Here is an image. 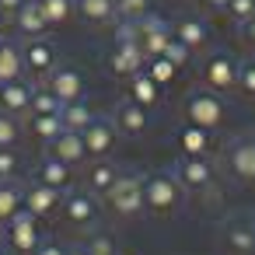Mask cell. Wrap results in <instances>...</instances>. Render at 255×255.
Returning a JSON list of instances; mask_svg holds the SVG:
<instances>
[{
  "label": "cell",
  "mask_w": 255,
  "mask_h": 255,
  "mask_svg": "<svg viewBox=\"0 0 255 255\" xmlns=\"http://www.w3.org/2000/svg\"><path fill=\"white\" fill-rule=\"evenodd\" d=\"M28 129H32L35 140H42V143L49 147V143L63 133V119H60V116H35V112H32V116H28Z\"/></svg>",
  "instance_id": "obj_28"
},
{
  "label": "cell",
  "mask_w": 255,
  "mask_h": 255,
  "mask_svg": "<svg viewBox=\"0 0 255 255\" xmlns=\"http://www.w3.org/2000/svg\"><path fill=\"white\" fill-rule=\"evenodd\" d=\"M81 255H119V248L109 234H88V241L81 245Z\"/></svg>",
  "instance_id": "obj_35"
},
{
  "label": "cell",
  "mask_w": 255,
  "mask_h": 255,
  "mask_svg": "<svg viewBox=\"0 0 255 255\" xmlns=\"http://www.w3.org/2000/svg\"><path fill=\"white\" fill-rule=\"evenodd\" d=\"M32 112L35 116H60L63 112V102L46 88V84H35V95H32ZM28 112V116H32Z\"/></svg>",
  "instance_id": "obj_30"
},
{
  "label": "cell",
  "mask_w": 255,
  "mask_h": 255,
  "mask_svg": "<svg viewBox=\"0 0 255 255\" xmlns=\"http://www.w3.org/2000/svg\"><path fill=\"white\" fill-rule=\"evenodd\" d=\"M74 7H77V18L91 28H105L116 18V0H74Z\"/></svg>",
  "instance_id": "obj_24"
},
{
  "label": "cell",
  "mask_w": 255,
  "mask_h": 255,
  "mask_svg": "<svg viewBox=\"0 0 255 255\" xmlns=\"http://www.w3.org/2000/svg\"><path fill=\"white\" fill-rule=\"evenodd\" d=\"M11 21H14V28H18V35H21V39H42V35L53 28L39 0H25Z\"/></svg>",
  "instance_id": "obj_18"
},
{
  "label": "cell",
  "mask_w": 255,
  "mask_h": 255,
  "mask_svg": "<svg viewBox=\"0 0 255 255\" xmlns=\"http://www.w3.org/2000/svg\"><path fill=\"white\" fill-rule=\"evenodd\" d=\"M18 140H21V119L0 112V147H18Z\"/></svg>",
  "instance_id": "obj_34"
},
{
  "label": "cell",
  "mask_w": 255,
  "mask_h": 255,
  "mask_svg": "<svg viewBox=\"0 0 255 255\" xmlns=\"http://www.w3.org/2000/svg\"><path fill=\"white\" fill-rule=\"evenodd\" d=\"M136 32H140V49L147 53V60H150V56H161L164 46L171 42V21H164V18L154 14V11L136 21Z\"/></svg>",
  "instance_id": "obj_11"
},
{
  "label": "cell",
  "mask_w": 255,
  "mask_h": 255,
  "mask_svg": "<svg viewBox=\"0 0 255 255\" xmlns=\"http://www.w3.org/2000/svg\"><path fill=\"white\" fill-rule=\"evenodd\" d=\"M182 119L196 123V126H206V129H220L224 119H227V105H224V98L217 91L199 84L182 98Z\"/></svg>",
  "instance_id": "obj_3"
},
{
  "label": "cell",
  "mask_w": 255,
  "mask_h": 255,
  "mask_svg": "<svg viewBox=\"0 0 255 255\" xmlns=\"http://www.w3.org/2000/svg\"><path fill=\"white\" fill-rule=\"evenodd\" d=\"M147 112H150V109L136 105L133 98H123V102L116 105V112H112V123H116L119 136H143L147 126H150V116H147Z\"/></svg>",
  "instance_id": "obj_16"
},
{
  "label": "cell",
  "mask_w": 255,
  "mask_h": 255,
  "mask_svg": "<svg viewBox=\"0 0 255 255\" xmlns=\"http://www.w3.org/2000/svg\"><path fill=\"white\" fill-rule=\"evenodd\" d=\"M21 53H25V70L35 74V77H49L60 67V53H56V46L46 35L42 39H25Z\"/></svg>",
  "instance_id": "obj_10"
},
{
  "label": "cell",
  "mask_w": 255,
  "mask_h": 255,
  "mask_svg": "<svg viewBox=\"0 0 255 255\" xmlns=\"http://www.w3.org/2000/svg\"><path fill=\"white\" fill-rule=\"evenodd\" d=\"M227 171L238 182H245V185L255 182V133L252 136H238V140L227 143Z\"/></svg>",
  "instance_id": "obj_9"
},
{
  "label": "cell",
  "mask_w": 255,
  "mask_h": 255,
  "mask_svg": "<svg viewBox=\"0 0 255 255\" xmlns=\"http://www.w3.org/2000/svg\"><path fill=\"white\" fill-rule=\"evenodd\" d=\"M0 255H11V252H0Z\"/></svg>",
  "instance_id": "obj_45"
},
{
  "label": "cell",
  "mask_w": 255,
  "mask_h": 255,
  "mask_svg": "<svg viewBox=\"0 0 255 255\" xmlns=\"http://www.w3.org/2000/svg\"><path fill=\"white\" fill-rule=\"evenodd\" d=\"M49 154L60 157V161L70 164V168H81V164L88 161V147H84V136H81L77 129H63V133L49 143Z\"/></svg>",
  "instance_id": "obj_20"
},
{
  "label": "cell",
  "mask_w": 255,
  "mask_h": 255,
  "mask_svg": "<svg viewBox=\"0 0 255 255\" xmlns=\"http://www.w3.org/2000/svg\"><path fill=\"white\" fill-rule=\"evenodd\" d=\"M143 70H147V74H150V77H154V81H157L161 88H164V84H171V81L178 77V67H175V63H171L168 56H150Z\"/></svg>",
  "instance_id": "obj_32"
},
{
  "label": "cell",
  "mask_w": 255,
  "mask_h": 255,
  "mask_svg": "<svg viewBox=\"0 0 255 255\" xmlns=\"http://www.w3.org/2000/svg\"><path fill=\"white\" fill-rule=\"evenodd\" d=\"M60 203H63V192H60V189H49V185H42V182L25 185V210L35 213L39 220L53 217V213L60 210Z\"/></svg>",
  "instance_id": "obj_19"
},
{
  "label": "cell",
  "mask_w": 255,
  "mask_h": 255,
  "mask_svg": "<svg viewBox=\"0 0 255 255\" xmlns=\"http://www.w3.org/2000/svg\"><path fill=\"white\" fill-rule=\"evenodd\" d=\"M32 95H35V84L18 77V81H4L0 84V112H11V116H28L32 112Z\"/></svg>",
  "instance_id": "obj_15"
},
{
  "label": "cell",
  "mask_w": 255,
  "mask_h": 255,
  "mask_svg": "<svg viewBox=\"0 0 255 255\" xmlns=\"http://www.w3.org/2000/svg\"><path fill=\"white\" fill-rule=\"evenodd\" d=\"M238 39H241L248 49H255V18H248L245 25H238Z\"/></svg>",
  "instance_id": "obj_40"
},
{
  "label": "cell",
  "mask_w": 255,
  "mask_h": 255,
  "mask_svg": "<svg viewBox=\"0 0 255 255\" xmlns=\"http://www.w3.org/2000/svg\"><path fill=\"white\" fill-rule=\"evenodd\" d=\"M25 74H28V70H25V53H21V46L0 35V84H4V81H18V77H25Z\"/></svg>",
  "instance_id": "obj_26"
},
{
  "label": "cell",
  "mask_w": 255,
  "mask_h": 255,
  "mask_svg": "<svg viewBox=\"0 0 255 255\" xmlns=\"http://www.w3.org/2000/svg\"><path fill=\"white\" fill-rule=\"evenodd\" d=\"M81 136H84L88 157L95 161V157H109V154H112V147H116V140H119V129H116L112 116H95V119L81 129Z\"/></svg>",
  "instance_id": "obj_8"
},
{
  "label": "cell",
  "mask_w": 255,
  "mask_h": 255,
  "mask_svg": "<svg viewBox=\"0 0 255 255\" xmlns=\"http://www.w3.org/2000/svg\"><path fill=\"white\" fill-rule=\"evenodd\" d=\"M21 4H25V0H0V11H4V14H7V18H14V14H18V7H21Z\"/></svg>",
  "instance_id": "obj_42"
},
{
  "label": "cell",
  "mask_w": 255,
  "mask_h": 255,
  "mask_svg": "<svg viewBox=\"0 0 255 255\" xmlns=\"http://www.w3.org/2000/svg\"><path fill=\"white\" fill-rule=\"evenodd\" d=\"M46 88H49L63 105L81 102V98H84V74H81L77 67H70V63H60V67L46 77Z\"/></svg>",
  "instance_id": "obj_13"
},
{
  "label": "cell",
  "mask_w": 255,
  "mask_h": 255,
  "mask_svg": "<svg viewBox=\"0 0 255 255\" xmlns=\"http://www.w3.org/2000/svg\"><path fill=\"white\" fill-rule=\"evenodd\" d=\"M25 210V185L14 178H0V227H7Z\"/></svg>",
  "instance_id": "obj_25"
},
{
  "label": "cell",
  "mask_w": 255,
  "mask_h": 255,
  "mask_svg": "<svg viewBox=\"0 0 255 255\" xmlns=\"http://www.w3.org/2000/svg\"><path fill=\"white\" fill-rule=\"evenodd\" d=\"M35 182H42V185H49V189L67 192V189L74 185V168H70V164H63L60 157L46 154V157L35 164Z\"/></svg>",
  "instance_id": "obj_21"
},
{
  "label": "cell",
  "mask_w": 255,
  "mask_h": 255,
  "mask_svg": "<svg viewBox=\"0 0 255 255\" xmlns=\"http://www.w3.org/2000/svg\"><path fill=\"white\" fill-rule=\"evenodd\" d=\"M4 25H7V14H4V11H0V35H4Z\"/></svg>",
  "instance_id": "obj_44"
},
{
  "label": "cell",
  "mask_w": 255,
  "mask_h": 255,
  "mask_svg": "<svg viewBox=\"0 0 255 255\" xmlns=\"http://www.w3.org/2000/svg\"><path fill=\"white\" fill-rule=\"evenodd\" d=\"M119 171H123V168H119V164H112L109 157H95V161L88 164V171H84V189H88V192H95V196L102 199V196L116 185Z\"/></svg>",
  "instance_id": "obj_22"
},
{
  "label": "cell",
  "mask_w": 255,
  "mask_h": 255,
  "mask_svg": "<svg viewBox=\"0 0 255 255\" xmlns=\"http://www.w3.org/2000/svg\"><path fill=\"white\" fill-rule=\"evenodd\" d=\"M224 245L238 255H252L255 252V220L248 217H234L224 224Z\"/></svg>",
  "instance_id": "obj_23"
},
{
  "label": "cell",
  "mask_w": 255,
  "mask_h": 255,
  "mask_svg": "<svg viewBox=\"0 0 255 255\" xmlns=\"http://www.w3.org/2000/svg\"><path fill=\"white\" fill-rule=\"evenodd\" d=\"M105 67L116 77H136L147 67V53L140 49V42H116L109 60H105Z\"/></svg>",
  "instance_id": "obj_12"
},
{
  "label": "cell",
  "mask_w": 255,
  "mask_h": 255,
  "mask_svg": "<svg viewBox=\"0 0 255 255\" xmlns=\"http://www.w3.org/2000/svg\"><path fill=\"white\" fill-rule=\"evenodd\" d=\"M171 35L189 49V53H203L210 46V25L203 18H192V14H182L171 21Z\"/></svg>",
  "instance_id": "obj_17"
},
{
  "label": "cell",
  "mask_w": 255,
  "mask_h": 255,
  "mask_svg": "<svg viewBox=\"0 0 255 255\" xmlns=\"http://www.w3.org/2000/svg\"><path fill=\"white\" fill-rule=\"evenodd\" d=\"M224 14H227L234 25H245L248 18H255V0H227Z\"/></svg>",
  "instance_id": "obj_37"
},
{
  "label": "cell",
  "mask_w": 255,
  "mask_h": 255,
  "mask_svg": "<svg viewBox=\"0 0 255 255\" xmlns=\"http://www.w3.org/2000/svg\"><path fill=\"white\" fill-rule=\"evenodd\" d=\"M238 91H241L248 102H255V56L241 60V70H238Z\"/></svg>",
  "instance_id": "obj_36"
},
{
  "label": "cell",
  "mask_w": 255,
  "mask_h": 255,
  "mask_svg": "<svg viewBox=\"0 0 255 255\" xmlns=\"http://www.w3.org/2000/svg\"><path fill=\"white\" fill-rule=\"evenodd\" d=\"M154 7H150V0H116V18L119 21H140L147 18Z\"/></svg>",
  "instance_id": "obj_33"
},
{
  "label": "cell",
  "mask_w": 255,
  "mask_h": 255,
  "mask_svg": "<svg viewBox=\"0 0 255 255\" xmlns=\"http://www.w3.org/2000/svg\"><path fill=\"white\" fill-rule=\"evenodd\" d=\"M60 119H63V129H84L91 119H95V112L84 105V98L81 102H70V105H63V112H60Z\"/></svg>",
  "instance_id": "obj_31"
},
{
  "label": "cell",
  "mask_w": 255,
  "mask_h": 255,
  "mask_svg": "<svg viewBox=\"0 0 255 255\" xmlns=\"http://www.w3.org/2000/svg\"><path fill=\"white\" fill-rule=\"evenodd\" d=\"M39 4H42V11H46V18H49V25H53V28L70 25V21L77 18L74 0H39Z\"/></svg>",
  "instance_id": "obj_29"
},
{
  "label": "cell",
  "mask_w": 255,
  "mask_h": 255,
  "mask_svg": "<svg viewBox=\"0 0 255 255\" xmlns=\"http://www.w3.org/2000/svg\"><path fill=\"white\" fill-rule=\"evenodd\" d=\"M161 56H168V60H171V63L178 67V70H182V67H185V63L192 60V53H189V49H185V46H182V42H178L175 35H171V42L164 46V53H161Z\"/></svg>",
  "instance_id": "obj_39"
},
{
  "label": "cell",
  "mask_w": 255,
  "mask_h": 255,
  "mask_svg": "<svg viewBox=\"0 0 255 255\" xmlns=\"http://www.w3.org/2000/svg\"><path fill=\"white\" fill-rule=\"evenodd\" d=\"M60 213H63V220L74 231H88V227L98 224L102 206H98V196L95 192H88V189H67L63 192V203H60Z\"/></svg>",
  "instance_id": "obj_6"
},
{
  "label": "cell",
  "mask_w": 255,
  "mask_h": 255,
  "mask_svg": "<svg viewBox=\"0 0 255 255\" xmlns=\"http://www.w3.org/2000/svg\"><path fill=\"white\" fill-rule=\"evenodd\" d=\"M171 175L175 182L185 189V192H206L217 178V168L210 157H199V154H178L175 164H171Z\"/></svg>",
  "instance_id": "obj_5"
},
{
  "label": "cell",
  "mask_w": 255,
  "mask_h": 255,
  "mask_svg": "<svg viewBox=\"0 0 255 255\" xmlns=\"http://www.w3.org/2000/svg\"><path fill=\"white\" fill-rule=\"evenodd\" d=\"M185 189L175 182L171 171H150L143 175V210L150 217H175L182 210Z\"/></svg>",
  "instance_id": "obj_1"
},
{
  "label": "cell",
  "mask_w": 255,
  "mask_h": 255,
  "mask_svg": "<svg viewBox=\"0 0 255 255\" xmlns=\"http://www.w3.org/2000/svg\"><path fill=\"white\" fill-rule=\"evenodd\" d=\"M102 199H105V206H109L116 217H123V220H126V217H140V213H143V175L123 168L119 178H116V185H112Z\"/></svg>",
  "instance_id": "obj_4"
},
{
  "label": "cell",
  "mask_w": 255,
  "mask_h": 255,
  "mask_svg": "<svg viewBox=\"0 0 255 255\" xmlns=\"http://www.w3.org/2000/svg\"><path fill=\"white\" fill-rule=\"evenodd\" d=\"M206 4H210L213 11H224V7H227V0H206Z\"/></svg>",
  "instance_id": "obj_43"
},
{
  "label": "cell",
  "mask_w": 255,
  "mask_h": 255,
  "mask_svg": "<svg viewBox=\"0 0 255 255\" xmlns=\"http://www.w3.org/2000/svg\"><path fill=\"white\" fill-rule=\"evenodd\" d=\"M238 70H241V60L234 53L213 49L199 60V84L217 95H231V91H238Z\"/></svg>",
  "instance_id": "obj_2"
},
{
  "label": "cell",
  "mask_w": 255,
  "mask_h": 255,
  "mask_svg": "<svg viewBox=\"0 0 255 255\" xmlns=\"http://www.w3.org/2000/svg\"><path fill=\"white\" fill-rule=\"evenodd\" d=\"M175 143L182 154H199V157H210L217 150V129H206V126H196V123H182L175 129Z\"/></svg>",
  "instance_id": "obj_14"
},
{
  "label": "cell",
  "mask_w": 255,
  "mask_h": 255,
  "mask_svg": "<svg viewBox=\"0 0 255 255\" xmlns=\"http://www.w3.org/2000/svg\"><path fill=\"white\" fill-rule=\"evenodd\" d=\"M126 98H133V102L143 105V109H154V105H161V84H157L147 70H140L136 77H129V91H126Z\"/></svg>",
  "instance_id": "obj_27"
},
{
  "label": "cell",
  "mask_w": 255,
  "mask_h": 255,
  "mask_svg": "<svg viewBox=\"0 0 255 255\" xmlns=\"http://www.w3.org/2000/svg\"><path fill=\"white\" fill-rule=\"evenodd\" d=\"M4 241H7V252L11 255H35L39 245L46 241L42 238V227H39V217L21 210L7 227H4Z\"/></svg>",
  "instance_id": "obj_7"
},
{
  "label": "cell",
  "mask_w": 255,
  "mask_h": 255,
  "mask_svg": "<svg viewBox=\"0 0 255 255\" xmlns=\"http://www.w3.org/2000/svg\"><path fill=\"white\" fill-rule=\"evenodd\" d=\"M35 255H74V252H70V248H63L60 241H49V238H46V241L39 245V252H35Z\"/></svg>",
  "instance_id": "obj_41"
},
{
  "label": "cell",
  "mask_w": 255,
  "mask_h": 255,
  "mask_svg": "<svg viewBox=\"0 0 255 255\" xmlns=\"http://www.w3.org/2000/svg\"><path fill=\"white\" fill-rule=\"evenodd\" d=\"M21 171V154L14 147H0V178H18Z\"/></svg>",
  "instance_id": "obj_38"
}]
</instances>
